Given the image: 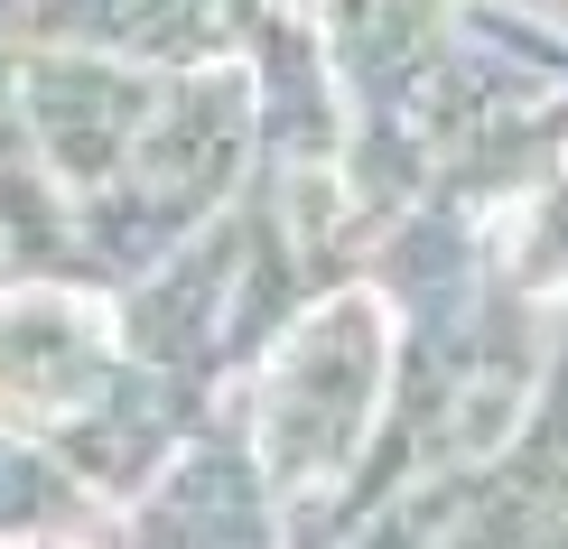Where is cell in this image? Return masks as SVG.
<instances>
[{
  "mask_svg": "<svg viewBox=\"0 0 568 549\" xmlns=\"http://www.w3.org/2000/svg\"><path fill=\"white\" fill-rule=\"evenodd\" d=\"M559 214H568V177H559V196H550ZM540 279H568V224H559V261H550V271H540Z\"/></svg>",
  "mask_w": 568,
  "mask_h": 549,
  "instance_id": "cell-1",
  "label": "cell"
}]
</instances>
